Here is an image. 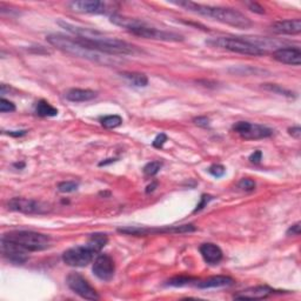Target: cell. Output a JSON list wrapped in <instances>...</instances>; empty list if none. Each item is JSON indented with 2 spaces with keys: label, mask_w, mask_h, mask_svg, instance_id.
Here are the masks:
<instances>
[{
  "label": "cell",
  "mask_w": 301,
  "mask_h": 301,
  "mask_svg": "<svg viewBox=\"0 0 301 301\" xmlns=\"http://www.w3.org/2000/svg\"><path fill=\"white\" fill-rule=\"evenodd\" d=\"M262 88H265L266 91H270V92L280 94V96L288 97V98L294 97L293 93H292L291 91L286 90V88H282L281 86H279V85H276V84H264L262 85Z\"/></svg>",
  "instance_id": "cell-25"
},
{
  "label": "cell",
  "mask_w": 301,
  "mask_h": 301,
  "mask_svg": "<svg viewBox=\"0 0 301 301\" xmlns=\"http://www.w3.org/2000/svg\"><path fill=\"white\" fill-rule=\"evenodd\" d=\"M58 25L69 31L70 33L75 35V39H78L85 46L98 51L105 54L113 55H129L137 53V47L126 43V41L117 39V38L108 37L97 29L81 27V26L72 25L66 22H58Z\"/></svg>",
  "instance_id": "cell-1"
},
{
  "label": "cell",
  "mask_w": 301,
  "mask_h": 301,
  "mask_svg": "<svg viewBox=\"0 0 301 301\" xmlns=\"http://www.w3.org/2000/svg\"><path fill=\"white\" fill-rule=\"evenodd\" d=\"M92 271L98 279L102 281H110L116 272V265L108 254H98L93 262Z\"/></svg>",
  "instance_id": "cell-12"
},
{
  "label": "cell",
  "mask_w": 301,
  "mask_h": 301,
  "mask_svg": "<svg viewBox=\"0 0 301 301\" xmlns=\"http://www.w3.org/2000/svg\"><path fill=\"white\" fill-rule=\"evenodd\" d=\"M156 187V182H153V184H150V186H147V190H146V193H150V192H153L155 190Z\"/></svg>",
  "instance_id": "cell-41"
},
{
  "label": "cell",
  "mask_w": 301,
  "mask_h": 301,
  "mask_svg": "<svg viewBox=\"0 0 301 301\" xmlns=\"http://www.w3.org/2000/svg\"><path fill=\"white\" fill-rule=\"evenodd\" d=\"M1 238L19 245L27 252H39L49 249L51 238L49 235L33 231H12L6 233Z\"/></svg>",
  "instance_id": "cell-4"
},
{
  "label": "cell",
  "mask_w": 301,
  "mask_h": 301,
  "mask_svg": "<svg viewBox=\"0 0 301 301\" xmlns=\"http://www.w3.org/2000/svg\"><path fill=\"white\" fill-rule=\"evenodd\" d=\"M1 252L5 258L14 265H23L28 260L27 251L4 238H1Z\"/></svg>",
  "instance_id": "cell-13"
},
{
  "label": "cell",
  "mask_w": 301,
  "mask_h": 301,
  "mask_svg": "<svg viewBox=\"0 0 301 301\" xmlns=\"http://www.w3.org/2000/svg\"><path fill=\"white\" fill-rule=\"evenodd\" d=\"M212 199H213V198H212L211 196H206V194H203V196L201 197V199H200V202L197 205V208L194 209V213H197V212L201 211L203 207H206L207 203L211 201Z\"/></svg>",
  "instance_id": "cell-33"
},
{
  "label": "cell",
  "mask_w": 301,
  "mask_h": 301,
  "mask_svg": "<svg viewBox=\"0 0 301 301\" xmlns=\"http://www.w3.org/2000/svg\"><path fill=\"white\" fill-rule=\"evenodd\" d=\"M255 181L252 179H249V178H244L241 179L240 181H239L238 184V187L240 188V190H243L245 192H252L255 190Z\"/></svg>",
  "instance_id": "cell-29"
},
{
  "label": "cell",
  "mask_w": 301,
  "mask_h": 301,
  "mask_svg": "<svg viewBox=\"0 0 301 301\" xmlns=\"http://www.w3.org/2000/svg\"><path fill=\"white\" fill-rule=\"evenodd\" d=\"M79 184L75 181H63L58 184V191L61 193H72L78 190Z\"/></svg>",
  "instance_id": "cell-26"
},
{
  "label": "cell",
  "mask_w": 301,
  "mask_h": 301,
  "mask_svg": "<svg viewBox=\"0 0 301 301\" xmlns=\"http://www.w3.org/2000/svg\"><path fill=\"white\" fill-rule=\"evenodd\" d=\"M234 284V280L229 276H211L205 280H200L197 281L196 286L198 288H201V290H206V288H219V287H227V286H231Z\"/></svg>",
  "instance_id": "cell-19"
},
{
  "label": "cell",
  "mask_w": 301,
  "mask_h": 301,
  "mask_svg": "<svg viewBox=\"0 0 301 301\" xmlns=\"http://www.w3.org/2000/svg\"><path fill=\"white\" fill-rule=\"evenodd\" d=\"M35 114L39 117H55L58 114V110L53 107L51 104L46 101V100H39L35 105Z\"/></svg>",
  "instance_id": "cell-23"
},
{
  "label": "cell",
  "mask_w": 301,
  "mask_h": 301,
  "mask_svg": "<svg viewBox=\"0 0 301 301\" xmlns=\"http://www.w3.org/2000/svg\"><path fill=\"white\" fill-rule=\"evenodd\" d=\"M46 40L49 44H51L53 47L60 50L61 52L67 53V54L73 55V57L86 59V60L92 61V63L104 65V66H112V65L119 64L120 60L118 57L105 54V53L94 51L90 47L85 46L80 41L75 38L67 37L64 34H50L46 37Z\"/></svg>",
  "instance_id": "cell-2"
},
{
  "label": "cell",
  "mask_w": 301,
  "mask_h": 301,
  "mask_svg": "<svg viewBox=\"0 0 301 301\" xmlns=\"http://www.w3.org/2000/svg\"><path fill=\"white\" fill-rule=\"evenodd\" d=\"M26 133H27V131H10L8 135H12V137H23Z\"/></svg>",
  "instance_id": "cell-39"
},
{
  "label": "cell",
  "mask_w": 301,
  "mask_h": 301,
  "mask_svg": "<svg viewBox=\"0 0 301 301\" xmlns=\"http://www.w3.org/2000/svg\"><path fill=\"white\" fill-rule=\"evenodd\" d=\"M273 59L281 64L300 66L301 64V51L299 47H281L273 52Z\"/></svg>",
  "instance_id": "cell-15"
},
{
  "label": "cell",
  "mask_w": 301,
  "mask_h": 301,
  "mask_svg": "<svg viewBox=\"0 0 301 301\" xmlns=\"http://www.w3.org/2000/svg\"><path fill=\"white\" fill-rule=\"evenodd\" d=\"M122 76L135 87H146L147 85H149V78H147V75H144V73L123 72Z\"/></svg>",
  "instance_id": "cell-21"
},
{
  "label": "cell",
  "mask_w": 301,
  "mask_h": 301,
  "mask_svg": "<svg viewBox=\"0 0 301 301\" xmlns=\"http://www.w3.org/2000/svg\"><path fill=\"white\" fill-rule=\"evenodd\" d=\"M271 29L276 34H287L296 35L301 32V20L299 18L297 19H287L276 22L271 25Z\"/></svg>",
  "instance_id": "cell-16"
},
{
  "label": "cell",
  "mask_w": 301,
  "mask_h": 301,
  "mask_svg": "<svg viewBox=\"0 0 301 301\" xmlns=\"http://www.w3.org/2000/svg\"><path fill=\"white\" fill-rule=\"evenodd\" d=\"M100 122H101V125L104 126L105 128H117L123 124V118L114 114V116L104 117Z\"/></svg>",
  "instance_id": "cell-24"
},
{
  "label": "cell",
  "mask_w": 301,
  "mask_h": 301,
  "mask_svg": "<svg viewBox=\"0 0 301 301\" xmlns=\"http://www.w3.org/2000/svg\"><path fill=\"white\" fill-rule=\"evenodd\" d=\"M107 241L108 239L106 237V234H102V233H94V234L90 235L86 244L98 254V253H100V251L106 246Z\"/></svg>",
  "instance_id": "cell-22"
},
{
  "label": "cell",
  "mask_w": 301,
  "mask_h": 301,
  "mask_svg": "<svg viewBox=\"0 0 301 301\" xmlns=\"http://www.w3.org/2000/svg\"><path fill=\"white\" fill-rule=\"evenodd\" d=\"M200 253H201L203 260L209 265H217L223 260V251L218 245L212 243L202 244L200 246Z\"/></svg>",
  "instance_id": "cell-18"
},
{
  "label": "cell",
  "mask_w": 301,
  "mask_h": 301,
  "mask_svg": "<svg viewBox=\"0 0 301 301\" xmlns=\"http://www.w3.org/2000/svg\"><path fill=\"white\" fill-rule=\"evenodd\" d=\"M225 172H226V168L224 167L223 165H219V164L212 165V166L208 168V173L211 174V176H213L214 178H221V176L225 174Z\"/></svg>",
  "instance_id": "cell-30"
},
{
  "label": "cell",
  "mask_w": 301,
  "mask_h": 301,
  "mask_svg": "<svg viewBox=\"0 0 301 301\" xmlns=\"http://www.w3.org/2000/svg\"><path fill=\"white\" fill-rule=\"evenodd\" d=\"M194 280L190 278V276H176V278H172L171 280H168V285L174 286V287H182V286L190 285L193 282Z\"/></svg>",
  "instance_id": "cell-27"
},
{
  "label": "cell",
  "mask_w": 301,
  "mask_h": 301,
  "mask_svg": "<svg viewBox=\"0 0 301 301\" xmlns=\"http://www.w3.org/2000/svg\"><path fill=\"white\" fill-rule=\"evenodd\" d=\"M194 123H196L197 125L206 127V126H208L209 120H208V118H206V117H199V118H196V119H194Z\"/></svg>",
  "instance_id": "cell-38"
},
{
  "label": "cell",
  "mask_w": 301,
  "mask_h": 301,
  "mask_svg": "<svg viewBox=\"0 0 301 301\" xmlns=\"http://www.w3.org/2000/svg\"><path fill=\"white\" fill-rule=\"evenodd\" d=\"M69 7L76 13L104 14L107 12V4L99 0H79L69 2Z\"/></svg>",
  "instance_id": "cell-14"
},
{
  "label": "cell",
  "mask_w": 301,
  "mask_h": 301,
  "mask_svg": "<svg viewBox=\"0 0 301 301\" xmlns=\"http://www.w3.org/2000/svg\"><path fill=\"white\" fill-rule=\"evenodd\" d=\"M288 133H290L293 138H296V139L299 140L300 138H301V128H300V126H294V127L288 128Z\"/></svg>",
  "instance_id": "cell-37"
},
{
  "label": "cell",
  "mask_w": 301,
  "mask_h": 301,
  "mask_svg": "<svg viewBox=\"0 0 301 301\" xmlns=\"http://www.w3.org/2000/svg\"><path fill=\"white\" fill-rule=\"evenodd\" d=\"M173 4L181 6L185 10L192 13L199 14V16L211 18L217 22L226 24L237 28H250L252 26V22L245 14L234 8L219 7V6H206L197 4L193 1H174Z\"/></svg>",
  "instance_id": "cell-3"
},
{
  "label": "cell",
  "mask_w": 301,
  "mask_h": 301,
  "mask_svg": "<svg viewBox=\"0 0 301 301\" xmlns=\"http://www.w3.org/2000/svg\"><path fill=\"white\" fill-rule=\"evenodd\" d=\"M261 158H262L261 150H254V152L250 155L251 162H254V164H259L261 160Z\"/></svg>",
  "instance_id": "cell-36"
},
{
  "label": "cell",
  "mask_w": 301,
  "mask_h": 301,
  "mask_svg": "<svg viewBox=\"0 0 301 301\" xmlns=\"http://www.w3.org/2000/svg\"><path fill=\"white\" fill-rule=\"evenodd\" d=\"M207 43L213 46L220 47V49L227 50V51L240 53V54L245 55H252V57H260V55H265L267 53L260 47L251 43L246 37H220L208 40Z\"/></svg>",
  "instance_id": "cell-5"
},
{
  "label": "cell",
  "mask_w": 301,
  "mask_h": 301,
  "mask_svg": "<svg viewBox=\"0 0 301 301\" xmlns=\"http://www.w3.org/2000/svg\"><path fill=\"white\" fill-rule=\"evenodd\" d=\"M246 5H247V7H249L252 12H254V13H258V14H264L265 13V8L262 7V6L259 5L258 2L249 1V2H246Z\"/></svg>",
  "instance_id": "cell-34"
},
{
  "label": "cell",
  "mask_w": 301,
  "mask_h": 301,
  "mask_svg": "<svg viewBox=\"0 0 301 301\" xmlns=\"http://www.w3.org/2000/svg\"><path fill=\"white\" fill-rule=\"evenodd\" d=\"M276 291L272 290L268 286H256V287H251L247 290L239 292L234 294V299H250V300H259V299H266L267 297L272 296Z\"/></svg>",
  "instance_id": "cell-17"
},
{
  "label": "cell",
  "mask_w": 301,
  "mask_h": 301,
  "mask_svg": "<svg viewBox=\"0 0 301 301\" xmlns=\"http://www.w3.org/2000/svg\"><path fill=\"white\" fill-rule=\"evenodd\" d=\"M14 166L19 167V168H23V167H25V164H18V162H17V164H14Z\"/></svg>",
  "instance_id": "cell-42"
},
{
  "label": "cell",
  "mask_w": 301,
  "mask_h": 301,
  "mask_svg": "<svg viewBox=\"0 0 301 301\" xmlns=\"http://www.w3.org/2000/svg\"><path fill=\"white\" fill-rule=\"evenodd\" d=\"M97 92H94L92 90H84V88H71L65 93V98L69 101L72 102H84V101H90L97 98Z\"/></svg>",
  "instance_id": "cell-20"
},
{
  "label": "cell",
  "mask_w": 301,
  "mask_h": 301,
  "mask_svg": "<svg viewBox=\"0 0 301 301\" xmlns=\"http://www.w3.org/2000/svg\"><path fill=\"white\" fill-rule=\"evenodd\" d=\"M233 131L245 140L266 139L273 134V131L267 126L252 124L249 122H238L233 125Z\"/></svg>",
  "instance_id": "cell-10"
},
{
  "label": "cell",
  "mask_w": 301,
  "mask_h": 301,
  "mask_svg": "<svg viewBox=\"0 0 301 301\" xmlns=\"http://www.w3.org/2000/svg\"><path fill=\"white\" fill-rule=\"evenodd\" d=\"M16 111V106L10 100H6L5 98H1L0 100V112L1 113H8V112Z\"/></svg>",
  "instance_id": "cell-31"
},
{
  "label": "cell",
  "mask_w": 301,
  "mask_h": 301,
  "mask_svg": "<svg viewBox=\"0 0 301 301\" xmlns=\"http://www.w3.org/2000/svg\"><path fill=\"white\" fill-rule=\"evenodd\" d=\"M161 166L162 164L160 161H150L144 167V173L149 176H153L159 173V171L161 170Z\"/></svg>",
  "instance_id": "cell-28"
},
{
  "label": "cell",
  "mask_w": 301,
  "mask_h": 301,
  "mask_svg": "<svg viewBox=\"0 0 301 301\" xmlns=\"http://www.w3.org/2000/svg\"><path fill=\"white\" fill-rule=\"evenodd\" d=\"M167 141V135L164 133H160L159 135H156V138L154 140H153V147H155V149H161L162 146L165 145V143Z\"/></svg>",
  "instance_id": "cell-32"
},
{
  "label": "cell",
  "mask_w": 301,
  "mask_h": 301,
  "mask_svg": "<svg viewBox=\"0 0 301 301\" xmlns=\"http://www.w3.org/2000/svg\"><path fill=\"white\" fill-rule=\"evenodd\" d=\"M114 161H116V159H107V160H106V161L99 162V166H106V165L112 164V162H114Z\"/></svg>",
  "instance_id": "cell-40"
},
{
  "label": "cell",
  "mask_w": 301,
  "mask_h": 301,
  "mask_svg": "<svg viewBox=\"0 0 301 301\" xmlns=\"http://www.w3.org/2000/svg\"><path fill=\"white\" fill-rule=\"evenodd\" d=\"M300 223L294 224V225H292L290 228L287 229V232H286V234L287 235H300Z\"/></svg>",
  "instance_id": "cell-35"
},
{
  "label": "cell",
  "mask_w": 301,
  "mask_h": 301,
  "mask_svg": "<svg viewBox=\"0 0 301 301\" xmlns=\"http://www.w3.org/2000/svg\"><path fill=\"white\" fill-rule=\"evenodd\" d=\"M197 231V228L192 224L188 225H180V226H164L158 227V228H150L145 226H126L118 228V232L127 235H135V237H141V235H150V234H165V233H191Z\"/></svg>",
  "instance_id": "cell-7"
},
{
  "label": "cell",
  "mask_w": 301,
  "mask_h": 301,
  "mask_svg": "<svg viewBox=\"0 0 301 301\" xmlns=\"http://www.w3.org/2000/svg\"><path fill=\"white\" fill-rule=\"evenodd\" d=\"M96 255L98 254L87 244H85L82 246H75L65 251L63 261L71 267H85L92 262Z\"/></svg>",
  "instance_id": "cell-9"
},
{
  "label": "cell",
  "mask_w": 301,
  "mask_h": 301,
  "mask_svg": "<svg viewBox=\"0 0 301 301\" xmlns=\"http://www.w3.org/2000/svg\"><path fill=\"white\" fill-rule=\"evenodd\" d=\"M7 207L10 211L19 212L23 214L29 215H41L51 212V206L38 200L26 199V198H13L7 202Z\"/></svg>",
  "instance_id": "cell-8"
},
{
  "label": "cell",
  "mask_w": 301,
  "mask_h": 301,
  "mask_svg": "<svg viewBox=\"0 0 301 301\" xmlns=\"http://www.w3.org/2000/svg\"><path fill=\"white\" fill-rule=\"evenodd\" d=\"M66 285L72 292L78 294L82 299L86 300H99V294L94 288L91 286L90 282L87 281L81 274L72 272L67 276Z\"/></svg>",
  "instance_id": "cell-11"
},
{
  "label": "cell",
  "mask_w": 301,
  "mask_h": 301,
  "mask_svg": "<svg viewBox=\"0 0 301 301\" xmlns=\"http://www.w3.org/2000/svg\"><path fill=\"white\" fill-rule=\"evenodd\" d=\"M128 32L133 35H137V37L145 38V39L160 40V41H174V43H178V41L184 40V37H182L181 34L153 27V26L149 25L146 22H144V20H140V19L138 20L137 25H135L133 28L129 29Z\"/></svg>",
  "instance_id": "cell-6"
}]
</instances>
